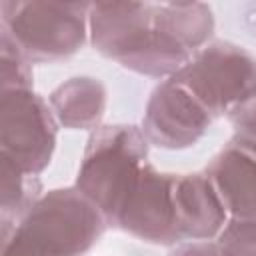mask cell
<instances>
[{"instance_id": "1", "label": "cell", "mask_w": 256, "mask_h": 256, "mask_svg": "<svg viewBox=\"0 0 256 256\" xmlns=\"http://www.w3.org/2000/svg\"><path fill=\"white\" fill-rule=\"evenodd\" d=\"M88 36L96 52L150 78H172L192 56L160 28L154 2L90 4Z\"/></svg>"}, {"instance_id": "2", "label": "cell", "mask_w": 256, "mask_h": 256, "mask_svg": "<svg viewBox=\"0 0 256 256\" xmlns=\"http://www.w3.org/2000/svg\"><path fill=\"white\" fill-rule=\"evenodd\" d=\"M106 226L104 214L76 186L54 188L4 238L2 256H84Z\"/></svg>"}, {"instance_id": "3", "label": "cell", "mask_w": 256, "mask_h": 256, "mask_svg": "<svg viewBox=\"0 0 256 256\" xmlns=\"http://www.w3.org/2000/svg\"><path fill=\"white\" fill-rule=\"evenodd\" d=\"M148 140L134 124L96 128L84 148L76 188L114 224L118 210L148 164Z\"/></svg>"}, {"instance_id": "4", "label": "cell", "mask_w": 256, "mask_h": 256, "mask_svg": "<svg viewBox=\"0 0 256 256\" xmlns=\"http://www.w3.org/2000/svg\"><path fill=\"white\" fill-rule=\"evenodd\" d=\"M86 2H0V28L32 64H50L74 56L88 38Z\"/></svg>"}, {"instance_id": "5", "label": "cell", "mask_w": 256, "mask_h": 256, "mask_svg": "<svg viewBox=\"0 0 256 256\" xmlns=\"http://www.w3.org/2000/svg\"><path fill=\"white\" fill-rule=\"evenodd\" d=\"M196 96L212 118L230 114L256 94V58L228 40L196 50L172 76Z\"/></svg>"}, {"instance_id": "6", "label": "cell", "mask_w": 256, "mask_h": 256, "mask_svg": "<svg viewBox=\"0 0 256 256\" xmlns=\"http://www.w3.org/2000/svg\"><path fill=\"white\" fill-rule=\"evenodd\" d=\"M58 120L50 104L30 90L0 96V154L30 176L44 172L56 148Z\"/></svg>"}, {"instance_id": "7", "label": "cell", "mask_w": 256, "mask_h": 256, "mask_svg": "<svg viewBox=\"0 0 256 256\" xmlns=\"http://www.w3.org/2000/svg\"><path fill=\"white\" fill-rule=\"evenodd\" d=\"M212 114L174 78L160 82L146 104L142 132L148 144L164 150L194 146L210 128Z\"/></svg>"}, {"instance_id": "8", "label": "cell", "mask_w": 256, "mask_h": 256, "mask_svg": "<svg viewBox=\"0 0 256 256\" xmlns=\"http://www.w3.org/2000/svg\"><path fill=\"white\" fill-rule=\"evenodd\" d=\"M174 176L176 174L158 172L152 164H146L112 226L152 244L172 246L182 242L176 230L172 200Z\"/></svg>"}, {"instance_id": "9", "label": "cell", "mask_w": 256, "mask_h": 256, "mask_svg": "<svg viewBox=\"0 0 256 256\" xmlns=\"http://www.w3.org/2000/svg\"><path fill=\"white\" fill-rule=\"evenodd\" d=\"M172 200L180 240H212L230 218L206 172L176 174Z\"/></svg>"}, {"instance_id": "10", "label": "cell", "mask_w": 256, "mask_h": 256, "mask_svg": "<svg viewBox=\"0 0 256 256\" xmlns=\"http://www.w3.org/2000/svg\"><path fill=\"white\" fill-rule=\"evenodd\" d=\"M230 216L256 212V144L232 138L206 166Z\"/></svg>"}, {"instance_id": "11", "label": "cell", "mask_w": 256, "mask_h": 256, "mask_svg": "<svg viewBox=\"0 0 256 256\" xmlns=\"http://www.w3.org/2000/svg\"><path fill=\"white\" fill-rule=\"evenodd\" d=\"M108 92L100 78L74 76L56 86L48 104L60 126L68 130H96L106 112Z\"/></svg>"}, {"instance_id": "12", "label": "cell", "mask_w": 256, "mask_h": 256, "mask_svg": "<svg viewBox=\"0 0 256 256\" xmlns=\"http://www.w3.org/2000/svg\"><path fill=\"white\" fill-rule=\"evenodd\" d=\"M154 14L160 28L190 54L206 46L214 32L212 8L204 2H160Z\"/></svg>"}, {"instance_id": "13", "label": "cell", "mask_w": 256, "mask_h": 256, "mask_svg": "<svg viewBox=\"0 0 256 256\" xmlns=\"http://www.w3.org/2000/svg\"><path fill=\"white\" fill-rule=\"evenodd\" d=\"M42 196V184L38 176H30L20 170L10 158L0 154V220L2 238H6L20 218Z\"/></svg>"}, {"instance_id": "14", "label": "cell", "mask_w": 256, "mask_h": 256, "mask_svg": "<svg viewBox=\"0 0 256 256\" xmlns=\"http://www.w3.org/2000/svg\"><path fill=\"white\" fill-rule=\"evenodd\" d=\"M216 244L222 256H256V212L230 216Z\"/></svg>"}, {"instance_id": "15", "label": "cell", "mask_w": 256, "mask_h": 256, "mask_svg": "<svg viewBox=\"0 0 256 256\" xmlns=\"http://www.w3.org/2000/svg\"><path fill=\"white\" fill-rule=\"evenodd\" d=\"M0 84L4 90H30L32 88V62L24 56L18 44L2 30L0 34Z\"/></svg>"}, {"instance_id": "16", "label": "cell", "mask_w": 256, "mask_h": 256, "mask_svg": "<svg viewBox=\"0 0 256 256\" xmlns=\"http://www.w3.org/2000/svg\"><path fill=\"white\" fill-rule=\"evenodd\" d=\"M228 120L236 132V138L256 144V94L248 102L232 110L228 114Z\"/></svg>"}, {"instance_id": "17", "label": "cell", "mask_w": 256, "mask_h": 256, "mask_svg": "<svg viewBox=\"0 0 256 256\" xmlns=\"http://www.w3.org/2000/svg\"><path fill=\"white\" fill-rule=\"evenodd\" d=\"M168 256H222L216 242L210 240H190L176 246Z\"/></svg>"}]
</instances>
